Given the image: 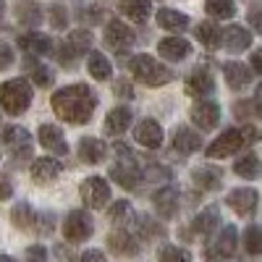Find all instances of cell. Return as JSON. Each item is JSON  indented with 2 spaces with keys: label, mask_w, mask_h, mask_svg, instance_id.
Returning <instances> with one entry per match:
<instances>
[{
  "label": "cell",
  "mask_w": 262,
  "mask_h": 262,
  "mask_svg": "<svg viewBox=\"0 0 262 262\" xmlns=\"http://www.w3.org/2000/svg\"><path fill=\"white\" fill-rule=\"evenodd\" d=\"M0 142L6 144V149L11 152L16 160L32 158V134H29L27 128H21V126H8V128L3 131V137H0Z\"/></svg>",
  "instance_id": "8"
},
{
  "label": "cell",
  "mask_w": 262,
  "mask_h": 262,
  "mask_svg": "<svg viewBox=\"0 0 262 262\" xmlns=\"http://www.w3.org/2000/svg\"><path fill=\"white\" fill-rule=\"evenodd\" d=\"M81 21H90V24H97V21L102 18V8H97V6H90V8H81V16H79Z\"/></svg>",
  "instance_id": "45"
},
{
  "label": "cell",
  "mask_w": 262,
  "mask_h": 262,
  "mask_svg": "<svg viewBox=\"0 0 262 262\" xmlns=\"http://www.w3.org/2000/svg\"><path fill=\"white\" fill-rule=\"evenodd\" d=\"M254 105H257V111L262 113V84L257 86V97H254Z\"/></svg>",
  "instance_id": "52"
},
{
  "label": "cell",
  "mask_w": 262,
  "mask_h": 262,
  "mask_svg": "<svg viewBox=\"0 0 262 262\" xmlns=\"http://www.w3.org/2000/svg\"><path fill=\"white\" fill-rule=\"evenodd\" d=\"M48 16H50V24L55 29H66V24H69V11H66L63 6H50Z\"/></svg>",
  "instance_id": "40"
},
{
  "label": "cell",
  "mask_w": 262,
  "mask_h": 262,
  "mask_svg": "<svg viewBox=\"0 0 262 262\" xmlns=\"http://www.w3.org/2000/svg\"><path fill=\"white\" fill-rule=\"evenodd\" d=\"M155 18H158V24L168 32H184L189 27V16L181 13V11H173V8H160Z\"/></svg>",
  "instance_id": "27"
},
{
  "label": "cell",
  "mask_w": 262,
  "mask_h": 262,
  "mask_svg": "<svg viewBox=\"0 0 262 262\" xmlns=\"http://www.w3.org/2000/svg\"><path fill=\"white\" fill-rule=\"evenodd\" d=\"M116 155H118V163H113V168H111V179L116 184H121L123 189L139 186L142 168H139V163L134 158V152H131L126 144H116Z\"/></svg>",
  "instance_id": "3"
},
{
  "label": "cell",
  "mask_w": 262,
  "mask_h": 262,
  "mask_svg": "<svg viewBox=\"0 0 262 262\" xmlns=\"http://www.w3.org/2000/svg\"><path fill=\"white\" fill-rule=\"evenodd\" d=\"M79 158H81V163L97 165L107 158V144L97 137H84V139H79Z\"/></svg>",
  "instance_id": "16"
},
{
  "label": "cell",
  "mask_w": 262,
  "mask_h": 262,
  "mask_svg": "<svg viewBox=\"0 0 262 262\" xmlns=\"http://www.w3.org/2000/svg\"><path fill=\"white\" fill-rule=\"evenodd\" d=\"M32 84L27 79H8L0 84V105L11 116H21L32 105Z\"/></svg>",
  "instance_id": "2"
},
{
  "label": "cell",
  "mask_w": 262,
  "mask_h": 262,
  "mask_svg": "<svg viewBox=\"0 0 262 262\" xmlns=\"http://www.w3.org/2000/svg\"><path fill=\"white\" fill-rule=\"evenodd\" d=\"M63 173V163H58L55 158H37L32 163V179L37 184H50Z\"/></svg>",
  "instance_id": "18"
},
{
  "label": "cell",
  "mask_w": 262,
  "mask_h": 262,
  "mask_svg": "<svg viewBox=\"0 0 262 262\" xmlns=\"http://www.w3.org/2000/svg\"><path fill=\"white\" fill-rule=\"evenodd\" d=\"M18 45L27 55H48L53 50V42L50 37L45 34H37V32H29V34H21L18 37Z\"/></svg>",
  "instance_id": "25"
},
{
  "label": "cell",
  "mask_w": 262,
  "mask_h": 262,
  "mask_svg": "<svg viewBox=\"0 0 262 262\" xmlns=\"http://www.w3.org/2000/svg\"><path fill=\"white\" fill-rule=\"evenodd\" d=\"M131 74L149 86H163V84L170 81V71L165 66H160L152 55H144V53L131 58Z\"/></svg>",
  "instance_id": "4"
},
{
  "label": "cell",
  "mask_w": 262,
  "mask_h": 262,
  "mask_svg": "<svg viewBox=\"0 0 262 262\" xmlns=\"http://www.w3.org/2000/svg\"><path fill=\"white\" fill-rule=\"evenodd\" d=\"M13 66V50L11 45H6V42H0V71H6Z\"/></svg>",
  "instance_id": "43"
},
{
  "label": "cell",
  "mask_w": 262,
  "mask_h": 262,
  "mask_svg": "<svg viewBox=\"0 0 262 262\" xmlns=\"http://www.w3.org/2000/svg\"><path fill=\"white\" fill-rule=\"evenodd\" d=\"M86 69H90V74H92V79H97V81H107L111 79V74H113V69H111V60H107L102 53H90V60H86Z\"/></svg>",
  "instance_id": "30"
},
{
  "label": "cell",
  "mask_w": 262,
  "mask_h": 262,
  "mask_svg": "<svg viewBox=\"0 0 262 262\" xmlns=\"http://www.w3.org/2000/svg\"><path fill=\"white\" fill-rule=\"evenodd\" d=\"M16 18L27 27H37V24H42V8L37 3H32V0H21L16 6Z\"/></svg>",
  "instance_id": "32"
},
{
  "label": "cell",
  "mask_w": 262,
  "mask_h": 262,
  "mask_svg": "<svg viewBox=\"0 0 262 262\" xmlns=\"http://www.w3.org/2000/svg\"><path fill=\"white\" fill-rule=\"evenodd\" d=\"M81 262H107V257L100 252V249H86L81 254Z\"/></svg>",
  "instance_id": "46"
},
{
  "label": "cell",
  "mask_w": 262,
  "mask_h": 262,
  "mask_svg": "<svg viewBox=\"0 0 262 262\" xmlns=\"http://www.w3.org/2000/svg\"><path fill=\"white\" fill-rule=\"evenodd\" d=\"M24 262H48V249H45V247H39V244L27 247V252H24Z\"/></svg>",
  "instance_id": "42"
},
{
  "label": "cell",
  "mask_w": 262,
  "mask_h": 262,
  "mask_svg": "<svg viewBox=\"0 0 262 262\" xmlns=\"http://www.w3.org/2000/svg\"><path fill=\"white\" fill-rule=\"evenodd\" d=\"M249 24L262 34V11H252V13H249Z\"/></svg>",
  "instance_id": "49"
},
{
  "label": "cell",
  "mask_w": 262,
  "mask_h": 262,
  "mask_svg": "<svg viewBox=\"0 0 262 262\" xmlns=\"http://www.w3.org/2000/svg\"><path fill=\"white\" fill-rule=\"evenodd\" d=\"M152 205H155L158 215L160 217H173L179 210V189L176 186H163L155 191V196H152Z\"/></svg>",
  "instance_id": "17"
},
{
  "label": "cell",
  "mask_w": 262,
  "mask_h": 262,
  "mask_svg": "<svg viewBox=\"0 0 262 262\" xmlns=\"http://www.w3.org/2000/svg\"><path fill=\"white\" fill-rule=\"evenodd\" d=\"M242 134H244V142H247V144H254V142L259 139V128H254V126H244V128H242Z\"/></svg>",
  "instance_id": "47"
},
{
  "label": "cell",
  "mask_w": 262,
  "mask_h": 262,
  "mask_svg": "<svg viewBox=\"0 0 262 262\" xmlns=\"http://www.w3.org/2000/svg\"><path fill=\"white\" fill-rule=\"evenodd\" d=\"M34 210H32V205L29 202H18L13 210H11V221H13V226L16 228H21V231H27V228H32L34 226Z\"/></svg>",
  "instance_id": "35"
},
{
  "label": "cell",
  "mask_w": 262,
  "mask_h": 262,
  "mask_svg": "<svg viewBox=\"0 0 262 262\" xmlns=\"http://www.w3.org/2000/svg\"><path fill=\"white\" fill-rule=\"evenodd\" d=\"M111 221L116 223V226H121V228H126V226H131V221H134V210H131V202L128 200H118V202H113L111 205Z\"/></svg>",
  "instance_id": "36"
},
{
  "label": "cell",
  "mask_w": 262,
  "mask_h": 262,
  "mask_svg": "<svg viewBox=\"0 0 262 262\" xmlns=\"http://www.w3.org/2000/svg\"><path fill=\"white\" fill-rule=\"evenodd\" d=\"M252 45V34L244 29V27H238V24H231L226 32H223V48L228 53H242Z\"/></svg>",
  "instance_id": "21"
},
{
  "label": "cell",
  "mask_w": 262,
  "mask_h": 262,
  "mask_svg": "<svg viewBox=\"0 0 262 262\" xmlns=\"http://www.w3.org/2000/svg\"><path fill=\"white\" fill-rule=\"evenodd\" d=\"M200 147H202V139L196 137L191 128L179 126L176 131H173V149H179L181 155H191V152H196Z\"/></svg>",
  "instance_id": "26"
},
{
  "label": "cell",
  "mask_w": 262,
  "mask_h": 262,
  "mask_svg": "<svg viewBox=\"0 0 262 262\" xmlns=\"http://www.w3.org/2000/svg\"><path fill=\"white\" fill-rule=\"evenodd\" d=\"M186 92H189L191 97L207 100V97L215 92V79H212L207 71H194V74H189V79H186Z\"/></svg>",
  "instance_id": "20"
},
{
  "label": "cell",
  "mask_w": 262,
  "mask_h": 262,
  "mask_svg": "<svg viewBox=\"0 0 262 262\" xmlns=\"http://www.w3.org/2000/svg\"><path fill=\"white\" fill-rule=\"evenodd\" d=\"M252 69L262 76V50H254L252 53Z\"/></svg>",
  "instance_id": "50"
},
{
  "label": "cell",
  "mask_w": 262,
  "mask_h": 262,
  "mask_svg": "<svg viewBox=\"0 0 262 262\" xmlns=\"http://www.w3.org/2000/svg\"><path fill=\"white\" fill-rule=\"evenodd\" d=\"M205 11L215 18H231L236 13L233 0H205Z\"/></svg>",
  "instance_id": "37"
},
{
  "label": "cell",
  "mask_w": 262,
  "mask_h": 262,
  "mask_svg": "<svg viewBox=\"0 0 262 262\" xmlns=\"http://www.w3.org/2000/svg\"><path fill=\"white\" fill-rule=\"evenodd\" d=\"M92 231H95V223H92L90 212H84V210H71L69 215H66V221H63V236L69 238L71 244L86 242V238L92 236Z\"/></svg>",
  "instance_id": "6"
},
{
  "label": "cell",
  "mask_w": 262,
  "mask_h": 262,
  "mask_svg": "<svg viewBox=\"0 0 262 262\" xmlns=\"http://www.w3.org/2000/svg\"><path fill=\"white\" fill-rule=\"evenodd\" d=\"M3 16H6V3L0 0V21H3Z\"/></svg>",
  "instance_id": "53"
},
{
  "label": "cell",
  "mask_w": 262,
  "mask_h": 262,
  "mask_svg": "<svg viewBox=\"0 0 262 262\" xmlns=\"http://www.w3.org/2000/svg\"><path fill=\"white\" fill-rule=\"evenodd\" d=\"M105 42L111 48H116V50H123V48H128L131 42H134V32H131L123 21L113 18V21L105 24Z\"/></svg>",
  "instance_id": "15"
},
{
  "label": "cell",
  "mask_w": 262,
  "mask_h": 262,
  "mask_svg": "<svg viewBox=\"0 0 262 262\" xmlns=\"http://www.w3.org/2000/svg\"><path fill=\"white\" fill-rule=\"evenodd\" d=\"M233 170L238 173L242 179H247V181H254V179H259L262 176V163H259V158L257 155H242L236 163H233Z\"/></svg>",
  "instance_id": "29"
},
{
  "label": "cell",
  "mask_w": 262,
  "mask_h": 262,
  "mask_svg": "<svg viewBox=\"0 0 262 262\" xmlns=\"http://www.w3.org/2000/svg\"><path fill=\"white\" fill-rule=\"evenodd\" d=\"M81 200L84 205H90L95 210L105 207L111 202V184H107L102 176H90L81 181Z\"/></svg>",
  "instance_id": "9"
},
{
  "label": "cell",
  "mask_w": 262,
  "mask_h": 262,
  "mask_svg": "<svg viewBox=\"0 0 262 262\" xmlns=\"http://www.w3.org/2000/svg\"><path fill=\"white\" fill-rule=\"evenodd\" d=\"M244 249H247L252 257H259V254H262V228L249 226V228L244 231Z\"/></svg>",
  "instance_id": "38"
},
{
  "label": "cell",
  "mask_w": 262,
  "mask_h": 262,
  "mask_svg": "<svg viewBox=\"0 0 262 262\" xmlns=\"http://www.w3.org/2000/svg\"><path fill=\"white\" fill-rule=\"evenodd\" d=\"M0 262H16L13 257H8V254H0Z\"/></svg>",
  "instance_id": "54"
},
{
  "label": "cell",
  "mask_w": 262,
  "mask_h": 262,
  "mask_svg": "<svg viewBox=\"0 0 262 262\" xmlns=\"http://www.w3.org/2000/svg\"><path fill=\"white\" fill-rule=\"evenodd\" d=\"M128 126H131V111L128 107H113V111L107 113V118H105V131L113 134V137L123 134Z\"/></svg>",
  "instance_id": "28"
},
{
  "label": "cell",
  "mask_w": 262,
  "mask_h": 262,
  "mask_svg": "<svg viewBox=\"0 0 262 262\" xmlns=\"http://www.w3.org/2000/svg\"><path fill=\"white\" fill-rule=\"evenodd\" d=\"M191 179H194V184L196 186H202V189H217L221 186V170L217 168H212V165H202V168H196L194 173H191Z\"/></svg>",
  "instance_id": "33"
},
{
  "label": "cell",
  "mask_w": 262,
  "mask_h": 262,
  "mask_svg": "<svg viewBox=\"0 0 262 262\" xmlns=\"http://www.w3.org/2000/svg\"><path fill=\"white\" fill-rule=\"evenodd\" d=\"M223 76H226L231 90H244V86L252 84V71L247 69L244 63H238V60H231V63L223 66Z\"/></svg>",
  "instance_id": "22"
},
{
  "label": "cell",
  "mask_w": 262,
  "mask_h": 262,
  "mask_svg": "<svg viewBox=\"0 0 262 262\" xmlns=\"http://www.w3.org/2000/svg\"><path fill=\"white\" fill-rule=\"evenodd\" d=\"M95 107H97V95L86 84L63 86V90H58L53 95V111H55V116L63 118V121H69V123H74V126L90 123Z\"/></svg>",
  "instance_id": "1"
},
{
  "label": "cell",
  "mask_w": 262,
  "mask_h": 262,
  "mask_svg": "<svg viewBox=\"0 0 262 262\" xmlns=\"http://www.w3.org/2000/svg\"><path fill=\"white\" fill-rule=\"evenodd\" d=\"M107 247H111V252L113 254H118V257H137L139 254V242L134 236H131V231H126V228H118V231H113L111 236H107Z\"/></svg>",
  "instance_id": "12"
},
{
  "label": "cell",
  "mask_w": 262,
  "mask_h": 262,
  "mask_svg": "<svg viewBox=\"0 0 262 262\" xmlns=\"http://www.w3.org/2000/svg\"><path fill=\"white\" fill-rule=\"evenodd\" d=\"M134 139H137L142 147H147V149H158V147L163 144V128H160L158 121L144 118V121H139L137 128H134Z\"/></svg>",
  "instance_id": "13"
},
{
  "label": "cell",
  "mask_w": 262,
  "mask_h": 262,
  "mask_svg": "<svg viewBox=\"0 0 262 262\" xmlns=\"http://www.w3.org/2000/svg\"><path fill=\"white\" fill-rule=\"evenodd\" d=\"M191 121L202 131H212L217 123H221V107H217V102H212V100H200L191 107Z\"/></svg>",
  "instance_id": "11"
},
{
  "label": "cell",
  "mask_w": 262,
  "mask_h": 262,
  "mask_svg": "<svg viewBox=\"0 0 262 262\" xmlns=\"http://www.w3.org/2000/svg\"><path fill=\"white\" fill-rule=\"evenodd\" d=\"M118 11L137 24H144L152 13V0H118Z\"/></svg>",
  "instance_id": "24"
},
{
  "label": "cell",
  "mask_w": 262,
  "mask_h": 262,
  "mask_svg": "<svg viewBox=\"0 0 262 262\" xmlns=\"http://www.w3.org/2000/svg\"><path fill=\"white\" fill-rule=\"evenodd\" d=\"M194 37L202 42L205 48H217V45H223V32L217 29L212 21H205V24H200L194 29Z\"/></svg>",
  "instance_id": "31"
},
{
  "label": "cell",
  "mask_w": 262,
  "mask_h": 262,
  "mask_svg": "<svg viewBox=\"0 0 262 262\" xmlns=\"http://www.w3.org/2000/svg\"><path fill=\"white\" fill-rule=\"evenodd\" d=\"M116 92H118L121 97H131V95H134V90H131L128 84H123V81H118V84H116Z\"/></svg>",
  "instance_id": "51"
},
{
  "label": "cell",
  "mask_w": 262,
  "mask_h": 262,
  "mask_svg": "<svg viewBox=\"0 0 262 262\" xmlns=\"http://www.w3.org/2000/svg\"><path fill=\"white\" fill-rule=\"evenodd\" d=\"M32 79L37 86H50L53 84V71L48 66H32Z\"/></svg>",
  "instance_id": "41"
},
{
  "label": "cell",
  "mask_w": 262,
  "mask_h": 262,
  "mask_svg": "<svg viewBox=\"0 0 262 262\" xmlns=\"http://www.w3.org/2000/svg\"><path fill=\"white\" fill-rule=\"evenodd\" d=\"M217 223H221V210H217L215 205H210V207H205L200 215L194 217L191 231H194L196 236H210V233H215Z\"/></svg>",
  "instance_id": "23"
},
{
  "label": "cell",
  "mask_w": 262,
  "mask_h": 262,
  "mask_svg": "<svg viewBox=\"0 0 262 262\" xmlns=\"http://www.w3.org/2000/svg\"><path fill=\"white\" fill-rule=\"evenodd\" d=\"M242 147H247L244 142V134H242V128H228L223 131L221 137H217L205 152H207V158L210 160H217V158H228V155H236Z\"/></svg>",
  "instance_id": "7"
},
{
  "label": "cell",
  "mask_w": 262,
  "mask_h": 262,
  "mask_svg": "<svg viewBox=\"0 0 262 262\" xmlns=\"http://www.w3.org/2000/svg\"><path fill=\"white\" fill-rule=\"evenodd\" d=\"M13 196V186L8 179H0V200H11Z\"/></svg>",
  "instance_id": "48"
},
{
  "label": "cell",
  "mask_w": 262,
  "mask_h": 262,
  "mask_svg": "<svg viewBox=\"0 0 262 262\" xmlns=\"http://www.w3.org/2000/svg\"><path fill=\"white\" fill-rule=\"evenodd\" d=\"M160 262H191V254L184 249V247H173V244H165L158 254Z\"/></svg>",
  "instance_id": "39"
},
{
  "label": "cell",
  "mask_w": 262,
  "mask_h": 262,
  "mask_svg": "<svg viewBox=\"0 0 262 262\" xmlns=\"http://www.w3.org/2000/svg\"><path fill=\"white\" fill-rule=\"evenodd\" d=\"M236 244H238L236 226H223L221 233L215 236V242H210L205 247V262H228V259H233Z\"/></svg>",
  "instance_id": "5"
},
{
  "label": "cell",
  "mask_w": 262,
  "mask_h": 262,
  "mask_svg": "<svg viewBox=\"0 0 262 262\" xmlns=\"http://www.w3.org/2000/svg\"><path fill=\"white\" fill-rule=\"evenodd\" d=\"M226 205H228L236 215L249 217V215L259 207V194H257V189H249V186L233 189V191H228V196H226Z\"/></svg>",
  "instance_id": "10"
},
{
  "label": "cell",
  "mask_w": 262,
  "mask_h": 262,
  "mask_svg": "<svg viewBox=\"0 0 262 262\" xmlns=\"http://www.w3.org/2000/svg\"><path fill=\"white\" fill-rule=\"evenodd\" d=\"M142 236L144 238H152V236H163V228L158 223H152L149 217H142Z\"/></svg>",
  "instance_id": "44"
},
{
  "label": "cell",
  "mask_w": 262,
  "mask_h": 262,
  "mask_svg": "<svg viewBox=\"0 0 262 262\" xmlns=\"http://www.w3.org/2000/svg\"><path fill=\"white\" fill-rule=\"evenodd\" d=\"M66 45H69V50L74 55H84V53H90L92 48V32L90 29H74L69 34V39H66Z\"/></svg>",
  "instance_id": "34"
},
{
  "label": "cell",
  "mask_w": 262,
  "mask_h": 262,
  "mask_svg": "<svg viewBox=\"0 0 262 262\" xmlns=\"http://www.w3.org/2000/svg\"><path fill=\"white\" fill-rule=\"evenodd\" d=\"M158 53H160V58H165V60L179 63V60L189 58V53H191V45H189L186 39H181V37H165V39H160Z\"/></svg>",
  "instance_id": "19"
},
{
  "label": "cell",
  "mask_w": 262,
  "mask_h": 262,
  "mask_svg": "<svg viewBox=\"0 0 262 262\" xmlns=\"http://www.w3.org/2000/svg\"><path fill=\"white\" fill-rule=\"evenodd\" d=\"M39 142H42V147H45L48 152H53V155H69L66 137H63V131H60L55 123L39 126Z\"/></svg>",
  "instance_id": "14"
}]
</instances>
